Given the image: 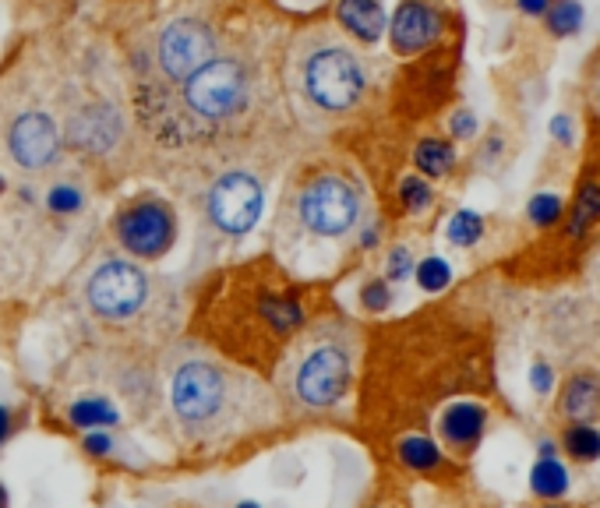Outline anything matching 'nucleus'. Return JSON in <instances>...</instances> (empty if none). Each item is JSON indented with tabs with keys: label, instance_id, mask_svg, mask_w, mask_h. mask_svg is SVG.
Listing matches in <instances>:
<instances>
[{
	"label": "nucleus",
	"instance_id": "f257e3e1",
	"mask_svg": "<svg viewBox=\"0 0 600 508\" xmlns=\"http://www.w3.org/2000/svg\"><path fill=\"white\" fill-rule=\"evenodd\" d=\"M166 403L180 438L195 449H223L244 434L276 427L283 417L276 389L251 367H237L212 353H191L170 367Z\"/></svg>",
	"mask_w": 600,
	"mask_h": 508
},
{
	"label": "nucleus",
	"instance_id": "f03ea898",
	"mask_svg": "<svg viewBox=\"0 0 600 508\" xmlns=\"http://www.w3.org/2000/svg\"><path fill=\"white\" fill-rule=\"evenodd\" d=\"M353 343L343 329L318 325L308 336L293 339L276 367V396L283 410L322 413L350 392Z\"/></svg>",
	"mask_w": 600,
	"mask_h": 508
},
{
	"label": "nucleus",
	"instance_id": "7ed1b4c3",
	"mask_svg": "<svg viewBox=\"0 0 600 508\" xmlns=\"http://www.w3.org/2000/svg\"><path fill=\"white\" fill-rule=\"evenodd\" d=\"M92 314L110 325H128L142 318L152 300V279L131 262H103L85 286Z\"/></svg>",
	"mask_w": 600,
	"mask_h": 508
},
{
	"label": "nucleus",
	"instance_id": "20e7f679",
	"mask_svg": "<svg viewBox=\"0 0 600 508\" xmlns=\"http://www.w3.org/2000/svg\"><path fill=\"white\" fill-rule=\"evenodd\" d=\"M300 82H304V92L315 106L322 110H350L360 96H364V68L360 60L353 57L346 46H322L315 50L308 60H304V71H300Z\"/></svg>",
	"mask_w": 600,
	"mask_h": 508
},
{
	"label": "nucleus",
	"instance_id": "39448f33",
	"mask_svg": "<svg viewBox=\"0 0 600 508\" xmlns=\"http://www.w3.org/2000/svg\"><path fill=\"white\" fill-rule=\"evenodd\" d=\"M297 219L315 237H346L360 219V191L339 173L315 177L297 195Z\"/></svg>",
	"mask_w": 600,
	"mask_h": 508
},
{
	"label": "nucleus",
	"instance_id": "423d86ee",
	"mask_svg": "<svg viewBox=\"0 0 600 508\" xmlns=\"http://www.w3.org/2000/svg\"><path fill=\"white\" fill-rule=\"evenodd\" d=\"M113 233H117L120 247L128 254L156 262L177 240V216L163 198L142 195L113 216Z\"/></svg>",
	"mask_w": 600,
	"mask_h": 508
},
{
	"label": "nucleus",
	"instance_id": "0eeeda50",
	"mask_svg": "<svg viewBox=\"0 0 600 508\" xmlns=\"http://www.w3.org/2000/svg\"><path fill=\"white\" fill-rule=\"evenodd\" d=\"M248 99V78L237 60L212 57L184 82V103L202 120H226Z\"/></svg>",
	"mask_w": 600,
	"mask_h": 508
},
{
	"label": "nucleus",
	"instance_id": "6e6552de",
	"mask_svg": "<svg viewBox=\"0 0 600 508\" xmlns=\"http://www.w3.org/2000/svg\"><path fill=\"white\" fill-rule=\"evenodd\" d=\"M265 212V187L255 173L230 170L209 191V219L226 237H244L258 226Z\"/></svg>",
	"mask_w": 600,
	"mask_h": 508
},
{
	"label": "nucleus",
	"instance_id": "1a4fd4ad",
	"mask_svg": "<svg viewBox=\"0 0 600 508\" xmlns=\"http://www.w3.org/2000/svg\"><path fill=\"white\" fill-rule=\"evenodd\" d=\"M156 53L166 78L188 82L198 68H205L216 57V39H212L209 25L198 22V18H177L163 29Z\"/></svg>",
	"mask_w": 600,
	"mask_h": 508
},
{
	"label": "nucleus",
	"instance_id": "9d476101",
	"mask_svg": "<svg viewBox=\"0 0 600 508\" xmlns=\"http://www.w3.org/2000/svg\"><path fill=\"white\" fill-rule=\"evenodd\" d=\"M8 152L25 170H46L60 156V131L46 113H22L8 127Z\"/></svg>",
	"mask_w": 600,
	"mask_h": 508
},
{
	"label": "nucleus",
	"instance_id": "9b49d317",
	"mask_svg": "<svg viewBox=\"0 0 600 508\" xmlns=\"http://www.w3.org/2000/svg\"><path fill=\"white\" fill-rule=\"evenodd\" d=\"M445 32L442 11L431 0H403L392 15V50L396 53H420L428 50L438 36Z\"/></svg>",
	"mask_w": 600,
	"mask_h": 508
},
{
	"label": "nucleus",
	"instance_id": "f8f14e48",
	"mask_svg": "<svg viewBox=\"0 0 600 508\" xmlns=\"http://www.w3.org/2000/svg\"><path fill=\"white\" fill-rule=\"evenodd\" d=\"M120 135V117L110 110V106H92V110L78 113L68 127V138L78 145V149H92L103 152L117 142Z\"/></svg>",
	"mask_w": 600,
	"mask_h": 508
},
{
	"label": "nucleus",
	"instance_id": "ddd939ff",
	"mask_svg": "<svg viewBox=\"0 0 600 508\" xmlns=\"http://www.w3.org/2000/svg\"><path fill=\"white\" fill-rule=\"evenodd\" d=\"M339 22L350 36H357L360 43H378L385 32V11L378 0H339L336 8Z\"/></svg>",
	"mask_w": 600,
	"mask_h": 508
},
{
	"label": "nucleus",
	"instance_id": "4468645a",
	"mask_svg": "<svg viewBox=\"0 0 600 508\" xmlns=\"http://www.w3.org/2000/svg\"><path fill=\"white\" fill-rule=\"evenodd\" d=\"M484 420H488V413L480 410L477 403H452L449 410L442 413L445 441L456 445V449H470L473 441L480 438V431H484Z\"/></svg>",
	"mask_w": 600,
	"mask_h": 508
},
{
	"label": "nucleus",
	"instance_id": "2eb2a0df",
	"mask_svg": "<svg viewBox=\"0 0 600 508\" xmlns=\"http://www.w3.org/2000/svg\"><path fill=\"white\" fill-rule=\"evenodd\" d=\"M68 420L82 431H106L120 424V406L110 396H78L68 403Z\"/></svg>",
	"mask_w": 600,
	"mask_h": 508
},
{
	"label": "nucleus",
	"instance_id": "dca6fc26",
	"mask_svg": "<svg viewBox=\"0 0 600 508\" xmlns=\"http://www.w3.org/2000/svg\"><path fill=\"white\" fill-rule=\"evenodd\" d=\"M413 163L424 177H445L456 163V149L452 142H442V138H424L413 152Z\"/></svg>",
	"mask_w": 600,
	"mask_h": 508
},
{
	"label": "nucleus",
	"instance_id": "f3484780",
	"mask_svg": "<svg viewBox=\"0 0 600 508\" xmlns=\"http://www.w3.org/2000/svg\"><path fill=\"white\" fill-rule=\"evenodd\" d=\"M600 410V385L593 378H572L565 389V413L579 424L593 417Z\"/></svg>",
	"mask_w": 600,
	"mask_h": 508
},
{
	"label": "nucleus",
	"instance_id": "a211bd4d",
	"mask_svg": "<svg viewBox=\"0 0 600 508\" xmlns=\"http://www.w3.org/2000/svg\"><path fill=\"white\" fill-rule=\"evenodd\" d=\"M530 487L540 498H562L569 491V470L558 459H540L530 473Z\"/></svg>",
	"mask_w": 600,
	"mask_h": 508
},
{
	"label": "nucleus",
	"instance_id": "6ab92c4d",
	"mask_svg": "<svg viewBox=\"0 0 600 508\" xmlns=\"http://www.w3.org/2000/svg\"><path fill=\"white\" fill-rule=\"evenodd\" d=\"M399 459H403L410 470H435L442 463V452L431 438H420V434H410V438L399 441Z\"/></svg>",
	"mask_w": 600,
	"mask_h": 508
},
{
	"label": "nucleus",
	"instance_id": "aec40b11",
	"mask_svg": "<svg viewBox=\"0 0 600 508\" xmlns=\"http://www.w3.org/2000/svg\"><path fill=\"white\" fill-rule=\"evenodd\" d=\"M597 219H600V184H583L579 187L576 209H572V219H569V233L572 237H583Z\"/></svg>",
	"mask_w": 600,
	"mask_h": 508
},
{
	"label": "nucleus",
	"instance_id": "412c9836",
	"mask_svg": "<svg viewBox=\"0 0 600 508\" xmlns=\"http://www.w3.org/2000/svg\"><path fill=\"white\" fill-rule=\"evenodd\" d=\"M544 15H548L551 36H572V32L583 29V18H586L579 0H551Z\"/></svg>",
	"mask_w": 600,
	"mask_h": 508
},
{
	"label": "nucleus",
	"instance_id": "4be33fe9",
	"mask_svg": "<svg viewBox=\"0 0 600 508\" xmlns=\"http://www.w3.org/2000/svg\"><path fill=\"white\" fill-rule=\"evenodd\" d=\"M565 449L572 452V459L579 463H597L600 459V431L590 424H572L565 431Z\"/></svg>",
	"mask_w": 600,
	"mask_h": 508
},
{
	"label": "nucleus",
	"instance_id": "5701e85b",
	"mask_svg": "<svg viewBox=\"0 0 600 508\" xmlns=\"http://www.w3.org/2000/svg\"><path fill=\"white\" fill-rule=\"evenodd\" d=\"M445 237H449L456 247H473L480 237H484V219L470 209H459L456 216L449 219V226H445Z\"/></svg>",
	"mask_w": 600,
	"mask_h": 508
},
{
	"label": "nucleus",
	"instance_id": "b1692460",
	"mask_svg": "<svg viewBox=\"0 0 600 508\" xmlns=\"http://www.w3.org/2000/svg\"><path fill=\"white\" fill-rule=\"evenodd\" d=\"M417 283H420V290H428V293H442L445 286L452 283V269H449V262L445 258H424V262L417 265Z\"/></svg>",
	"mask_w": 600,
	"mask_h": 508
},
{
	"label": "nucleus",
	"instance_id": "393cba45",
	"mask_svg": "<svg viewBox=\"0 0 600 508\" xmlns=\"http://www.w3.org/2000/svg\"><path fill=\"white\" fill-rule=\"evenodd\" d=\"M526 216H530L533 226H555L558 216H562V198L551 195V191H540V195L530 198V205H526Z\"/></svg>",
	"mask_w": 600,
	"mask_h": 508
},
{
	"label": "nucleus",
	"instance_id": "a878e982",
	"mask_svg": "<svg viewBox=\"0 0 600 508\" xmlns=\"http://www.w3.org/2000/svg\"><path fill=\"white\" fill-rule=\"evenodd\" d=\"M399 198H403V205L410 212H424V209H431V202H435V191H431L428 180L406 177L403 184H399Z\"/></svg>",
	"mask_w": 600,
	"mask_h": 508
},
{
	"label": "nucleus",
	"instance_id": "bb28decb",
	"mask_svg": "<svg viewBox=\"0 0 600 508\" xmlns=\"http://www.w3.org/2000/svg\"><path fill=\"white\" fill-rule=\"evenodd\" d=\"M50 209L60 212V216H68V212H78L82 209V191L71 184H57L50 191Z\"/></svg>",
	"mask_w": 600,
	"mask_h": 508
},
{
	"label": "nucleus",
	"instance_id": "cd10ccee",
	"mask_svg": "<svg viewBox=\"0 0 600 508\" xmlns=\"http://www.w3.org/2000/svg\"><path fill=\"white\" fill-rule=\"evenodd\" d=\"M360 304L368 307V311H385V307L392 304V293H389V283L385 279H371L364 290H360Z\"/></svg>",
	"mask_w": 600,
	"mask_h": 508
},
{
	"label": "nucleus",
	"instance_id": "c85d7f7f",
	"mask_svg": "<svg viewBox=\"0 0 600 508\" xmlns=\"http://www.w3.org/2000/svg\"><path fill=\"white\" fill-rule=\"evenodd\" d=\"M413 272V254L406 251V247H396V251L389 254V265H385V276L392 279V283H399V279H406Z\"/></svg>",
	"mask_w": 600,
	"mask_h": 508
},
{
	"label": "nucleus",
	"instance_id": "c756f323",
	"mask_svg": "<svg viewBox=\"0 0 600 508\" xmlns=\"http://www.w3.org/2000/svg\"><path fill=\"white\" fill-rule=\"evenodd\" d=\"M82 449L89 452V456H110L113 452V438L106 431H89L82 441Z\"/></svg>",
	"mask_w": 600,
	"mask_h": 508
},
{
	"label": "nucleus",
	"instance_id": "7c9ffc66",
	"mask_svg": "<svg viewBox=\"0 0 600 508\" xmlns=\"http://www.w3.org/2000/svg\"><path fill=\"white\" fill-rule=\"evenodd\" d=\"M452 135H456V138H473V135H477V117H473L470 110H459L456 117H452Z\"/></svg>",
	"mask_w": 600,
	"mask_h": 508
},
{
	"label": "nucleus",
	"instance_id": "2f4dec72",
	"mask_svg": "<svg viewBox=\"0 0 600 508\" xmlns=\"http://www.w3.org/2000/svg\"><path fill=\"white\" fill-rule=\"evenodd\" d=\"M530 381H533V389H537L540 396H548V392L555 389V378H551V367L548 364H533Z\"/></svg>",
	"mask_w": 600,
	"mask_h": 508
},
{
	"label": "nucleus",
	"instance_id": "473e14b6",
	"mask_svg": "<svg viewBox=\"0 0 600 508\" xmlns=\"http://www.w3.org/2000/svg\"><path fill=\"white\" fill-rule=\"evenodd\" d=\"M551 135H555L562 145H572V120L565 117V113H558V117L551 120Z\"/></svg>",
	"mask_w": 600,
	"mask_h": 508
},
{
	"label": "nucleus",
	"instance_id": "72a5a7b5",
	"mask_svg": "<svg viewBox=\"0 0 600 508\" xmlns=\"http://www.w3.org/2000/svg\"><path fill=\"white\" fill-rule=\"evenodd\" d=\"M11 431H15V413L8 406H0V445L11 438Z\"/></svg>",
	"mask_w": 600,
	"mask_h": 508
},
{
	"label": "nucleus",
	"instance_id": "f704fd0d",
	"mask_svg": "<svg viewBox=\"0 0 600 508\" xmlns=\"http://www.w3.org/2000/svg\"><path fill=\"white\" fill-rule=\"evenodd\" d=\"M516 4H519V11H523V15H544L551 0H516Z\"/></svg>",
	"mask_w": 600,
	"mask_h": 508
},
{
	"label": "nucleus",
	"instance_id": "c9c22d12",
	"mask_svg": "<svg viewBox=\"0 0 600 508\" xmlns=\"http://www.w3.org/2000/svg\"><path fill=\"white\" fill-rule=\"evenodd\" d=\"M0 508H8V491H4V484H0Z\"/></svg>",
	"mask_w": 600,
	"mask_h": 508
},
{
	"label": "nucleus",
	"instance_id": "e433bc0d",
	"mask_svg": "<svg viewBox=\"0 0 600 508\" xmlns=\"http://www.w3.org/2000/svg\"><path fill=\"white\" fill-rule=\"evenodd\" d=\"M237 508H262V505H258V501H240Z\"/></svg>",
	"mask_w": 600,
	"mask_h": 508
},
{
	"label": "nucleus",
	"instance_id": "4c0bfd02",
	"mask_svg": "<svg viewBox=\"0 0 600 508\" xmlns=\"http://www.w3.org/2000/svg\"><path fill=\"white\" fill-rule=\"evenodd\" d=\"M0 187H4V180H0Z\"/></svg>",
	"mask_w": 600,
	"mask_h": 508
}]
</instances>
